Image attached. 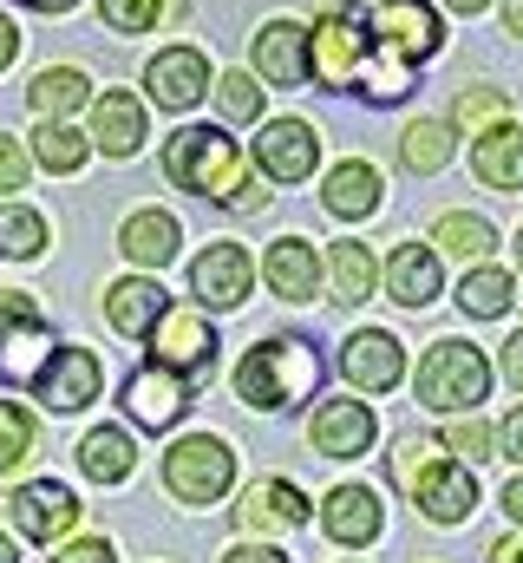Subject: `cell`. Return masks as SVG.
Instances as JSON below:
<instances>
[{"label":"cell","instance_id":"39","mask_svg":"<svg viewBox=\"0 0 523 563\" xmlns=\"http://www.w3.org/2000/svg\"><path fill=\"white\" fill-rule=\"evenodd\" d=\"M164 13H183V0H99V20L112 33H151Z\"/></svg>","mask_w":523,"mask_h":563},{"label":"cell","instance_id":"2","mask_svg":"<svg viewBox=\"0 0 523 563\" xmlns=\"http://www.w3.org/2000/svg\"><path fill=\"white\" fill-rule=\"evenodd\" d=\"M387 465H392V485L412 498L419 518H432V525H458V518H471V505H478V478H471V465L452 459L438 439H425V432H399V445L387 452Z\"/></svg>","mask_w":523,"mask_h":563},{"label":"cell","instance_id":"43","mask_svg":"<svg viewBox=\"0 0 523 563\" xmlns=\"http://www.w3.org/2000/svg\"><path fill=\"white\" fill-rule=\"evenodd\" d=\"M53 563H119V558H112V544H105V538H73Z\"/></svg>","mask_w":523,"mask_h":563},{"label":"cell","instance_id":"12","mask_svg":"<svg viewBox=\"0 0 523 563\" xmlns=\"http://www.w3.org/2000/svg\"><path fill=\"white\" fill-rule=\"evenodd\" d=\"M256 288V256L243 243H210L197 263H190V295L197 308H243Z\"/></svg>","mask_w":523,"mask_h":563},{"label":"cell","instance_id":"4","mask_svg":"<svg viewBox=\"0 0 523 563\" xmlns=\"http://www.w3.org/2000/svg\"><path fill=\"white\" fill-rule=\"evenodd\" d=\"M374 46V13L360 0H327L308 26V79L327 92H354V73Z\"/></svg>","mask_w":523,"mask_h":563},{"label":"cell","instance_id":"28","mask_svg":"<svg viewBox=\"0 0 523 563\" xmlns=\"http://www.w3.org/2000/svg\"><path fill=\"white\" fill-rule=\"evenodd\" d=\"M327 288H334L341 308L374 301V288H380V263H374V250H367V243H334V250H327Z\"/></svg>","mask_w":523,"mask_h":563},{"label":"cell","instance_id":"19","mask_svg":"<svg viewBox=\"0 0 523 563\" xmlns=\"http://www.w3.org/2000/svg\"><path fill=\"white\" fill-rule=\"evenodd\" d=\"M321 203H327V217H341V223L374 217V210L387 203V177H380V164H367V157H341V164L327 170V184H321Z\"/></svg>","mask_w":523,"mask_h":563},{"label":"cell","instance_id":"15","mask_svg":"<svg viewBox=\"0 0 523 563\" xmlns=\"http://www.w3.org/2000/svg\"><path fill=\"white\" fill-rule=\"evenodd\" d=\"M249 73L262 86H308V26L301 20H262L249 46Z\"/></svg>","mask_w":523,"mask_h":563},{"label":"cell","instance_id":"54","mask_svg":"<svg viewBox=\"0 0 523 563\" xmlns=\"http://www.w3.org/2000/svg\"><path fill=\"white\" fill-rule=\"evenodd\" d=\"M0 563H13V544H7V538H0Z\"/></svg>","mask_w":523,"mask_h":563},{"label":"cell","instance_id":"8","mask_svg":"<svg viewBox=\"0 0 523 563\" xmlns=\"http://www.w3.org/2000/svg\"><path fill=\"white\" fill-rule=\"evenodd\" d=\"M144 341H151V361L170 367V374H203L216 361V328L197 308H164Z\"/></svg>","mask_w":523,"mask_h":563},{"label":"cell","instance_id":"26","mask_svg":"<svg viewBox=\"0 0 523 563\" xmlns=\"http://www.w3.org/2000/svg\"><path fill=\"white\" fill-rule=\"evenodd\" d=\"M177 243H183V230H177L170 210H131L125 230H119V250H125L137 269H164L177 256Z\"/></svg>","mask_w":523,"mask_h":563},{"label":"cell","instance_id":"48","mask_svg":"<svg viewBox=\"0 0 523 563\" xmlns=\"http://www.w3.org/2000/svg\"><path fill=\"white\" fill-rule=\"evenodd\" d=\"M13 53H20V33H13V20H7V13H0V73H7V66H13Z\"/></svg>","mask_w":523,"mask_h":563},{"label":"cell","instance_id":"5","mask_svg":"<svg viewBox=\"0 0 523 563\" xmlns=\"http://www.w3.org/2000/svg\"><path fill=\"white\" fill-rule=\"evenodd\" d=\"M412 394L432 413H478L491 394V361L471 341H432L419 374H412Z\"/></svg>","mask_w":523,"mask_h":563},{"label":"cell","instance_id":"30","mask_svg":"<svg viewBox=\"0 0 523 563\" xmlns=\"http://www.w3.org/2000/svg\"><path fill=\"white\" fill-rule=\"evenodd\" d=\"M131 465H137V445H131L119 426H92V432L79 439V472H86L92 485H125Z\"/></svg>","mask_w":523,"mask_h":563},{"label":"cell","instance_id":"40","mask_svg":"<svg viewBox=\"0 0 523 563\" xmlns=\"http://www.w3.org/2000/svg\"><path fill=\"white\" fill-rule=\"evenodd\" d=\"M445 452L465 459V465H478V459L498 452V426L478 420V413H452V426H445Z\"/></svg>","mask_w":523,"mask_h":563},{"label":"cell","instance_id":"45","mask_svg":"<svg viewBox=\"0 0 523 563\" xmlns=\"http://www.w3.org/2000/svg\"><path fill=\"white\" fill-rule=\"evenodd\" d=\"M498 452H504V459H511V465L523 472V407H518V413H511L504 426H498Z\"/></svg>","mask_w":523,"mask_h":563},{"label":"cell","instance_id":"6","mask_svg":"<svg viewBox=\"0 0 523 563\" xmlns=\"http://www.w3.org/2000/svg\"><path fill=\"white\" fill-rule=\"evenodd\" d=\"M164 485H170V498H183V505H216V498L236 485V452H230V439H216V432L177 439V445L164 452Z\"/></svg>","mask_w":523,"mask_h":563},{"label":"cell","instance_id":"37","mask_svg":"<svg viewBox=\"0 0 523 563\" xmlns=\"http://www.w3.org/2000/svg\"><path fill=\"white\" fill-rule=\"evenodd\" d=\"M46 250V217L26 203H0V256H40Z\"/></svg>","mask_w":523,"mask_h":563},{"label":"cell","instance_id":"46","mask_svg":"<svg viewBox=\"0 0 523 563\" xmlns=\"http://www.w3.org/2000/svg\"><path fill=\"white\" fill-rule=\"evenodd\" d=\"M504 380H511V387L523 394V328L511 334V341H504Z\"/></svg>","mask_w":523,"mask_h":563},{"label":"cell","instance_id":"44","mask_svg":"<svg viewBox=\"0 0 523 563\" xmlns=\"http://www.w3.org/2000/svg\"><path fill=\"white\" fill-rule=\"evenodd\" d=\"M33 314H40V308H33L26 288H0V328H7V321H33Z\"/></svg>","mask_w":523,"mask_h":563},{"label":"cell","instance_id":"18","mask_svg":"<svg viewBox=\"0 0 523 563\" xmlns=\"http://www.w3.org/2000/svg\"><path fill=\"white\" fill-rule=\"evenodd\" d=\"M99 354L92 347H53V361L40 367V400L53 407V413H79V407H92L99 400Z\"/></svg>","mask_w":523,"mask_h":563},{"label":"cell","instance_id":"14","mask_svg":"<svg viewBox=\"0 0 523 563\" xmlns=\"http://www.w3.org/2000/svg\"><path fill=\"white\" fill-rule=\"evenodd\" d=\"M374 439H380V420H374L367 400H321L314 420H308V445L321 459H360Z\"/></svg>","mask_w":523,"mask_h":563},{"label":"cell","instance_id":"7","mask_svg":"<svg viewBox=\"0 0 523 563\" xmlns=\"http://www.w3.org/2000/svg\"><path fill=\"white\" fill-rule=\"evenodd\" d=\"M210 86H216V73H210V59H203L197 46H164V53L144 66V99L164 106V112H190V106H203Z\"/></svg>","mask_w":523,"mask_h":563},{"label":"cell","instance_id":"49","mask_svg":"<svg viewBox=\"0 0 523 563\" xmlns=\"http://www.w3.org/2000/svg\"><path fill=\"white\" fill-rule=\"evenodd\" d=\"M498 13H504V33L523 40V0H498Z\"/></svg>","mask_w":523,"mask_h":563},{"label":"cell","instance_id":"42","mask_svg":"<svg viewBox=\"0 0 523 563\" xmlns=\"http://www.w3.org/2000/svg\"><path fill=\"white\" fill-rule=\"evenodd\" d=\"M26 177H33V157L20 151V139H7V132H0V190H20Z\"/></svg>","mask_w":523,"mask_h":563},{"label":"cell","instance_id":"10","mask_svg":"<svg viewBox=\"0 0 523 563\" xmlns=\"http://www.w3.org/2000/svg\"><path fill=\"white\" fill-rule=\"evenodd\" d=\"M321 164V132L308 119H268L256 132V170L268 184H308Z\"/></svg>","mask_w":523,"mask_h":563},{"label":"cell","instance_id":"55","mask_svg":"<svg viewBox=\"0 0 523 563\" xmlns=\"http://www.w3.org/2000/svg\"><path fill=\"white\" fill-rule=\"evenodd\" d=\"M511 308H523V282H518V288H511Z\"/></svg>","mask_w":523,"mask_h":563},{"label":"cell","instance_id":"36","mask_svg":"<svg viewBox=\"0 0 523 563\" xmlns=\"http://www.w3.org/2000/svg\"><path fill=\"white\" fill-rule=\"evenodd\" d=\"M33 157H40L53 177H73V170L92 157V139H86V132H73L66 119H46V125L33 132Z\"/></svg>","mask_w":523,"mask_h":563},{"label":"cell","instance_id":"3","mask_svg":"<svg viewBox=\"0 0 523 563\" xmlns=\"http://www.w3.org/2000/svg\"><path fill=\"white\" fill-rule=\"evenodd\" d=\"M314 387H321V354L301 334H268V341H256L243 354V367H236V400L256 407V413H288Z\"/></svg>","mask_w":523,"mask_h":563},{"label":"cell","instance_id":"41","mask_svg":"<svg viewBox=\"0 0 523 563\" xmlns=\"http://www.w3.org/2000/svg\"><path fill=\"white\" fill-rule=\"evenodd\" d=\"M26 452H33V420H26V407L0 400V472H13Z\"/></svg>","mask_w":523,"mask_h":563},{"label":"cell","instance_id":"34","mask_svg":"<svg viewBox=\"0 0 523 563\" xmlns=\"http://www.w3.org/2000/svg\"><path fill=\"white\" fill-rule=\"evenodd\" d=\"M452 151H458V132H452L445 119H412V125L399 132V164H405V170H419V177L445 170V164H452Z\"/></svg>","mask_w":523,"mask_h":563},{"label":"cell","instance_id":"50","mask_svg":"<svg viewBox=\"0 0 523 563\" xmlns=\"http://www.w3.org/2000/svg\"><path fill=\"white\" fill-rule=\"evenodd\" d=\"M504 511H511V525H523V472L504 485Z\"/></svg>","mask_w":523,"mask_h":563},{"label":"cell","instance_id":"1","mask_svg":"<svg viewBox=\"0 0 523 563\" xmlns=\"http://www.w3.org/2000/svg\"><path fill=\"white\" fill-rule=\"evenodd\" d=\"M164 177H170L177 190H197V197L223 203V210H262V203H268V190L249 177L243 144L230 139V132H216V125H183V132H170V144H164Z\"/></svg>","mask_w":523,"mask_h":563},{"label":"cell","instance_id":"17","mask_svg":"<svg viewBox=\"0 0 523 563\" xmlns=\"http://www.w3.org/2000/svg\"><path fill=\"white\" fill-rule=\"evenodd\" d=\"M151 139V119H144V99L125 92V86H105L92 92V151L105 157H137Z\"/></svg>","mask_w":523,"mask_h":563},{"label":"cell","instance_id":"16","mask_svg":"<svg viewBox=\"0 0 523 563\" xmlns=\"http://www.w3.org/2000/svg\"><path fill=\"white\" fill-rule=\"evenodd\" d=\"M125 413L144 432H170V426L190 413V387H183V374H170V367H137L125 380Z\"/></svg>","mask_w":523,"mask_h":563},{"label":"cell","instance_id":"21","mask_svg":"<svg viewBox=\"0 0 523 563\" xmlns=\"http://www.w3.org/2000/svg\"><path fill=\"white\" fill-rule=\"evenodd\" d=\"M236 525L243 531H301L308 525V498H301V485H288V478H262L243 492V505H236Z\"/></svg>","mask_w":523,"mask_h":563},{"label":"cell","instance_id":"33","mask_svg":"<svg viewBox=\"0 0 523 563\" xmlns=\"http://www.w3.org/2000/svg\"><path fill=\"white\" fill-rule=\"evenodd\" d=\"M511 288H518L511 269H498V263H471L465 282H458V308H465L471 321H498V314H511Z\"/></svg>","mask_w":523,"mask_h":563},{"label":"cell","instance_id":"23","mask_svg":"<svg viewBox=\"0 0 523 563\" xmlns=\"http://www.w3.org/2000/svg\"><path fill=\"white\" fill-rule=\"evenodd\" d=\"M380 282H387V295L399 301V308H432L438 301V250L432 243H399L387 256V269H380Z\"/></svg>","mask_w":523,"mask_h":563},{"label":"cell","instance_id":"56","mask_svg":"<svg viewBox=\"0 0 523 563\" xmlns=\"http://www.w3.org/2000/svg\"><path fill=\"white\" fill-rule=\"evenodd\" d=\"M518 263H523V230H518Z\"/></svg>","mask_w":523,"mask_h":563},{"label":"cell","instance_id":"27","mask_svg":"<svg viewBox=\"0 0 523 563\" xmlns=\"http://www.w3.org/2000/svg\"><path fill=\"white\" fill-rule=\"evenodd\" d=\"M164 308H170V301H164V288H157L151 276H125V282L105 288V321H112L125 341H144L151 321H157Z\"/></svg>","mask_w":523,"mask_h":563},{"label":"cell","instance_id":"51","mask_svg":"<svg viewBox=\"0 0 523 563\" xmlns=\"http://www.w3.org/2000/svg\"><path fill=\"white\" fill-rule=\"evenodd\" d=\"M491 563H523V538H504V544L491 551Z\"/></svg>","mask_w":523,"mask_h":563},{"label":"cell","instance_id":"20","mask_svg":"<svg viewBox=\"0 0 523 563\" xmlns=\"http://www.w3.org/2000/svg\"><path fill=\"white\" fill-rule=\"evenodd\" d=\"M380 525H387V511H380V492L374 485H334L327 505H321V531L334 544H374Z\"/></svg>","mask_w":523,"mask_h":563},{"label":"cell","instance_id":"11","mask_svg":"<svg viewBox=\"0 0 523 563\" xmlns=\"http://www.w3.org/2000/svg\"><path fill=\"white\" fill-rule=\"evenodd\" d=\"M0 511H7V525H13L20 538H33V544H53V538H66V531L79 525V498H73L66 485H53V478L7 492Z\"/></svg>","mask_w":523,"mask_h":563},{"label":"cell","instance_id":"31","mask_svg":"<svg viewBox=\"0 0 523 563\" xmlns=\"http://www.w3.org/2000/svg\"><path fill=\"white\" fill-rule=\"evenodd\" d=\"M412 73H419L412 59H399L392 46L374 40V46H367V59H360V73H354V92H367L374 106H399V99L412 92Z\"/></svg>","mask_w":523,"mask_h":563},{"label":"cell","instance_id":"47","mask_svg":"<svg viewBox=\"0 0 523 563\" xmlns=\"http://www.w3.org/2000/svg\"><path fill=\"white\" fill-rule=\"evenodd\" d=\"M223 563H288V558H281V551H268V544H236Z\"/></svg>","mask_w":523,"mask_h":563},{"label":"cell","instance_id":"25","mask_svg":"<svg viewBox=\"0 0 523 563\" xmlns=\"http://www.w3.org/2000/svg\"><path fill=\"white\" fill-rule=\"evenodd\" d=\"M53 347H59V341L40 328V314H33V321H7V328H0V380H7V387H33L40 367L53 361Z\"/></svg>","mask_w":523,"mask_h":563},{"label":"cell","instance_id":"22","mask_svg":"<svg viewBox=\"0 0 523 563\" xmlns=\"http://www.w3.org/2000/svg\"><path fill=\"white\" fill-rule=\"evenodd\" d=\"M262 282H268L281 301H314V288H321V256H314V243H308V236H275L268 256H262Z\"/></svg>","mask_w":523,"mask_h":563},{"label":"cell","instance_id":"9","mask_svg":"<svg viewBox=\"0 0 523 563\" xmlns=\"http://www.w3.org/2000/svg\"><path fill=\"white\" fill-rule=\"evenodd\" d=\"M374 40L392 46L399 59L425 66V59L445 53V20H438V7H425V0H380V7H374Z\"/></svg>","mask_w":523,"mask_h":563},{"label":"cell","instance_id":"52","mask_svg":"<svg viewBox=\"0 0 523 563\" xmlns=\"http://www.w3.org/2000/svg\"><path fill=\"white\" fill-rule=\"evenodd\" d=\"M438 7H452V13H465V20H478V13H485L491 0H438Z\"/></svg>","mask_w":523,"mask_h":563},{"label":"cell","instance_id":"53","mask_svg":"<svg viewBox=\"0 0 523 563\" xmlns=\"http://www.w3.org/2000/svg\"><path fill=\"white\" fill-rule=\"evenodd\" d=\"M20 7H33V13H73L79 0H20Z\"/></svg>","mask_w":523,"mask_h":563},{"label":"cell","instance_id":"24","mask_svg":"<svg viewBox=\"0 0 523 563\" xmlns=\"http://www.w3.org/2000/svg\"><path fill=\"white\" fill-rule=\"evenodd\" d=\"M471 177L485 190H523V125L518 119H504V125L471 139Z\"/></svg>","mask_w":523,"mask_h":563},{"label":"cell","instance_id":"35","mask_svg":"<svg viewBox=\"0 0 523 563\" xmlns=\"http://www.w3.org/2000/svg\"><path fill=\"white\" fill-rule=\"evenodd\" d=\"M511 119V92L504 86H465L458 99H452V132H465V139H478V132H491V125H504Z\"/></svg>","mask_w":523,"mask_h":563},{"label":"cell","instance_id":"32","mask_svg":"<svg viewBox=\"0 0 523 563\" xmlns=\"http://www.w3.org/2000/svg\"><path fill=\"white\" fill-rule=\"evenodd\" d=\"M92 99V79L79 73V66H46V73H33V86H26V106L40 112V119H66V112H79Z\"/></svg>","mask_w":523,"mask_h":563},{"label":"cell","instance_id":"29","mask_svg":"<svg viewBox=\"0 0 523 563\" xmlns=\"http://www.w3.org/2000/svg\"><path fill=\"white\" fill-rule=\"evenodd\" d=\"M432 250H438V256H458V263L471 269V263H491L498 230H491L485 217H471V210H445V217L432 223Z\"/></svg>","mask_w":523,"mask_h":563},{"label":"cell","instance_id":"38","mask_svg":"<svg viewBox=\"0 0 523 563\" xmlns=\"http://www.w3.org/2000/svg\"><path fill=\"white\" fill-rule=\"evenodd\" d=\"M210 92H216V106H223L230 125H256L262 119V92H268V86H262L256 73H223Z\"/></svg>","mask_w":523,"mask_h":563},{"label":"cell","instance_id":"13","mask_svg":"<svg viewBox=\"0 0 523 563\" xmlns=\"http://www.w3.org/2000/svg\"><path fill=\"white\" fill-rule=\"evenodd\" d=\"M341 374H347V387H360V394L399 387V380H405V347H399V334H387V328L347 334V341H341Z\"/></svg>","mask_w":523,"mask_h":563}]
</instances>
